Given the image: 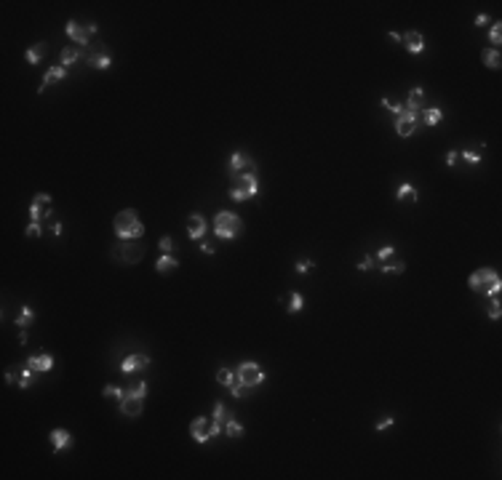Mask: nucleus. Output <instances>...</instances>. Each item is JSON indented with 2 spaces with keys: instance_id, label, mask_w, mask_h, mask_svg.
<instances>
[{
  "instance_id": "nucleus-1",
  "label": "nucleus",
  "mask_w": 502,
  "mask_h": 480,
  "mask_svg": "<svg viewBox=\"0 0 502 480\" xmlns=\"http://www.w3.org/2000/svg\"><path fill=\"white\" fill-rule=\"evenodd\" d=\"M112 227H115V235L120 240H136V238L145 235V224L139 222V214L134 208L120 211L115 216V222H112Z\"/></svg>"
},
{
  "instance_id": "nucleus-2",
  "label": "nucleus",
  "mask_w": 502,
  "mask_h": 480,
  "mask_svg": "<svg viewBox=\"0 0 502 480\" xmlns=\"http://www.w3.org/2000/svg\"><path fill=\"white\" fill-rule=\"evenodd\" d=\"M241 230H243V222H241L238 214L219 211V214L214 216V235L219 240H233L235 235H241Z\"/></svg>"
},
{
  "instance_id": "nucleus-3",
  "label": "nucleus",
  "mask_w": 502,
  "mask_h": 480,
  "mask_svg": "<svg viewBox=\"0 0 502 480\" xmlns=\"http://www.w3.org/2000/svg\"><path fill=\"white\" fill-rule=\"evenodd\" d=\"M259 192V182H257V174H238V179L230 184V197L235 203H243L249 197H257Z\"/></svg>"
},
{
  "instance_id": "nucleus-4",
  "label": "nucleus",
  "mask_w": 502,
  "mask_h": 480,
  "mask_svg": "<svg viewBox=\"0 0 502 480\" xmlns=\"http://www.w3.org/2000/svg\"><path fill=\"white\" fill-rule=\"evenodd\" d=\"M145 256V246L131 240H118V246H112V259L123 261V264H136V261Z\"/></svg>"
},
{
  "instance_id": "nucleus-5",
  "label": "nucleus",
  "mask_w": 502,
  "mask_h": 480,
  "mask_svg": "<svg viewBox=\"0 0 502 480\" xmlns=\"http://www.w3.org/2000/svg\"><path fill=\"white\" fill-rule=\"evenodd\" d=\"M238 382L241 384H246V387H259V384L264 382V371H262V365L259 363H254V360H243L241 365H238Z\"/></svg>"
},
{
  "instance_id": "nucleus-6",
  "label": "nucleus",
  "mask_w": 502,
  "mask_h": 480,
  "mask_svg": "<svg viewBox=\"0 0 502 480\" xmlns=\"http://www.w3.org/2000/svg\"><path fill=\"white\" fill-rule=\"evenodd\" d=\"M417 126H420V115H414V112H409V110H401V115L395 118V134H398L401 139H409L414 131H417Z\"/></svg>"
},
{
  "instance_id": "nucleus-7",
  "label": "nucleus",
  "mask_w": 502,
  "mask_h": 480,
  "mask_svg": "<svg viewBox=\"0 0 502 480\" xmlns=\"http://www.w3.org/2000/svg\"><path fill=\"white\" fill-rule=\"evenodd\" d=\"M227 168H230V174H235V176L238 174H257V163H254L246 152H233Z\"/></svg>"
},
{
  "instance_id": "nucleus-8",
  "label": "nucleus",
  "mask_w": 502,
  "mask_h": 480,
  "mask_svg": "<svg viewBox=\"0 0 502 480\" xmlns=\"http://www.w3.org/2000/svg\"><path fill=\"white\" fill-rule=\"evenodd\" d=\"M190 435L195 443H208L211 440V421H208L206 416H198L190 421Z\"/></svg>"
},
{
  "instance_id": "nucleus-9",
  "label": "nucleus",
  "mask_w": 502,
  "mask_h": 480,
  "mask_svg": "<svg viewBox=\"0 0 502 480\" xmlns=\"http://www.w3.org/2000/svg\"><path fill=\"white\" fill-rule=\"evenodd\" d=\"M64 32H67V35L72 37V40L80 45V48H86V45H88V40H91V32H88V27L78 24L75 19H70V22H67V27H64Z\"/></svg>"
},
{
  "instance_id": "nucleus-10",
  "label": "nucleus",
  "mask_w": 502,
  "mask_h": 480,
  "mask_svg": "<svg viewBox=\"0 0 502 480\" xmlns=\"http://www.w3.org/2000/svg\"><path fill=\"white\" fill-rule=\"evenodd\" d=\"M147 365H150V355L134 352V355H128L126 360L120 363V371H123V374H136V371H142V368H147Z\"/></svg>"
},
{
  "instance_id": "nucleus-11",
  "label": "nucleus",
  "mask_w": 502,
  "mask_h": 480,
  "mask_svg": "<svg viewBox=\"0 0 502 480\" xmlns=\"http://www.w3.org/2000/svg\"><path fill=\"white\" fill-rule=\"evenodd\" d=\"M491 278H497V270H491V267H481V270H476L473 275L468 278V286L473 288V291H481Z\"/></svg>"
},
{
  "instance_id": "nucleus-12",
  "label": "nucleus",
  "mask_w": 502,
  "mask_h": 480,
  "mask_svg": "<svg viewBox=\"0 0 502 480\" xmlns=\"http://www.w3.org/2000/svg\"><path fill=\"white\" fill-rule=\"evenodd\" d=\"M401 40H403V48L409 51V54H414V56H420L425 51V37H422V32H417V30L406 32Z\"/></svg>"
},
{
  "instance_id": "nucleus-13",
  "label": "nucleus",
  "mask_w": 502,
  "mask_h": 480,
  "mask_svg": "<svg viewBox=\"0 0 502 480\" xmlns=\"http://www.w3.org/2000/svg\"><path fill=\"white\" fill-rule=\"evenodd\" d=\"M187 235H190V240H201L206 235V219L201 214H190L187 216Z\"/></svg>"
},
{
  "instance_id": "nucleus-14",
  "label": "nucleus",
  "mask_w": 502,
  "mask_h": 480,
  "mask_svg": "<svg viewBox=\"0 0 502 480\" xmlns=\"http://www.w3.org/2000/svg\"><path fill=\"white\" fill-rule=\"evenodd\" d=\"M27 365L37 374H45V371H51L54 368V355H49V352H43V355H30L27 357Z\"/></svg>"
},
{
  "instance_id": "nucleus-15",
  "label": "nucleus",
  "mask_w": 502,
  "mask_h": 480,
  "mask_svg": "<svg viewBox=\"0 0 502 480\" xmlns=\"http://www.w3.org/2000/svg\"><path fill=\"white\" fill-rule=\"evenodd\" d=\"M120 411L126 413V416L136 419L139 413H142V398H136V395L126 392V395H123V400H120Z\"/></svg>"
},
{
  "instance_id": "nucleus-16",
  "label": "nucleus",
  "mask_w": 502,
  "mask_h": 480,
  "mask_svg": "<svg viewBox=\"0 0 502 480\" xmlns=\"http://www.w3.org/2000/svg\"><path fill=\"white\" fill-rule=\"evenodd\" d=\"M67 78V67H62V64H54V67L43 75V83H40V88H37V93H43L45 88L51 86V83H59V80H64Z\"/></svg>"
},
{
  "instance_id": "nucleus-17",
  "label": "nucleus",
  "mask_w": 502,
  "mask_h": 480,
  "mask_svg": "<svg viewBox=\"0 0 502 480\" xmlns=\"http://www.w3.org/2000/svg\"><path fill=\"white\" fill-rule=\"evenodd\" d=\"M422 101H425V91H422L420 86H417V88H412V91H409V99H406V104H403V107L417 115V112H422Z\"/></svg>"
},
{
  "instance_id": "nucleus-18",
  "label": "nucleus",
  "mask_w": 502,
  "mask_h": 480,
  "mask_svg": "<svg viewBox=\"0 0 502 480\" xmlns=\"http://www.w3.org/2000/svg\"><path fill=\"white\" fill-rule=\"evenodd\" d=\"M49 438H51V443H54V448H56V454H59V451H64V448L72 443V435H70L67 430H51Z\"/></svg>"
},
{
  "instance_id": "nucleus-19",
  "label": "nucleus",
  "mask_w": 502,
  "mask_h": 480,
  "mask_svg": "<svg viewBox=\"0 0 502 480\" xmlns=\"http://www.w3.org/2000/svg\"><path fill=\"white\" fill-rule=\"evenodd\" d=\"M222 432H224L227 438H241L243 435V424L230 413V416L224 419V424H222Z\"/></svg>"
},
{
  "instance_id": "nucleus-20",
  "label": "nucleus",
  "mask_w": 502,
  "mask_h": 480,
  "mask_svg": "<svg viewBox=\"0 0 502 480\" xmlns=\"http://www.w3.org/2000/svg\"><path fill=\"white\" fill-rule=\"evenodd\" d=\"M395 200H420V192H417V187L403 182L398 184V190H395Z\"/></svg>"
},
{
  "instance_id": "nucleus-21",
  "label": "nucleus",
  "mask_w": 502,
  "mask_h": 480,
  "mask_svg": "<svg viewBox=\"0 0 502 480\" xmlns=\"http://www.w3.org/2000/svg\"><path fill=\"white\" fill-rule=\"evenodd\" d=\"M481 62H484L489 70H499V64H502L499 48H484V54H481Z\"/></svg>"
},
{
  "instance_id": "nucleus-22",
  "label": "nucleus",
  "mask_w": 502,
  "mask_h": 480,
  "mask_svg": "<svg viewBox=\"0 0 502 480\" xmlns=\"http://www.w3.org/2000/svg\"><path fill=\"white\" fill-rule=\"evenodd\" d=\"M377 270H380V272H385V275H393V272H403V270H406V261H401V259L377 261Z\"/></svg>"
},
{
  "instance_id": "nucleus-23",
  "label": "nucleus",
  "mask_w": 502,
  "mask_h": 480,
  "mask_svg": "<svg viewBox=\"0 0 502 480\" xmlns=\"http://www.w3.org/2000/svg\"><path fill=\"white\" fill-rule=\"evenodd\" d=\"M86 62L91 64L94 70H110V64H112V59L104 51H99V54H91V56H86Z\"/></svg>"
},
{
  "instance_id": "nucleus-24",
  "label": "nucleus",
  "mask_w": 502,
  "mask_h": 480,
  "mask_svg": "<svg viewBox=\"0 0 502 480\" xmlns=\"http://www.w3.org/2000/svg\"><path fill=\"white\" fill-rule=\"evenodd\" d=\"M422 120H425V126H438L441 120H443V110L441 107H428V110H422Z\"/></svg>"
},
{
  "instance_id": "nucleus-25",
  "label": "nucleus",
  "mask_w": 502,
  "mask_h": 480,
  "mask_svg": "<svg viewBox=\"0 0 502 480\" xmlns=\"http://www.w3.org/2000/svg\"><path fill=\"white\" fill-rule=\"evenodd\" d=\"M176 267H179V259L171 256V253H163V256L155 261V270H158V272H171V270H176Z\"/></svg>"
},
{
  "instance_id": "nucleus-26",
  "label": "nucleus",
  "mask_w": 502,
  "mask_h": 480,
  "mask_svg": "<svg viewBox=\"0 0 502 480\" xmlns=\"http://www.w3.org/2000/svg\"><path fill=\"white\" fill-rule=\"evenodd\" d=\"M80 56H86L83 48H62V67H70V64H75Z\"/></svg>"
},
{
  "instance_id": "nucleus-27",
  "label": "nucleus",
  "mask_w": 502,
  "mask_h": 480,
  "mask_svg": "<svg viewBox=\"0 0 502 480\" xmlns=\"http://www.w3.org/2000/svg\"><path fill=\"white\" fill-rule=\"evenodd\" d=\"M216 382H219L222 387H230V384L238 382V374H235L233 368H219L216 371Z\"/></svg>"
},
{
  "instance_id": "nucleus-28",
  "label": "nucleus",
  "mask_w": 502,
  "mask_h": 480,
  "mask_svg": "<svg viewBox=\"0 0 502 480\" xmlns=\"http://www.w3.org/2000/svg\"><path fill=\"white\" fill-rule=\"evenodd\" d=\"M43 56H45V43H37V45H30V48H27V62L30 64H40Z\"/></svg>"
},
{
  "instance_id": "nucleus-29",
  "label": "nucleus",
  "mask_w": 502,
  "mask_h": 480,
  "mask_svg": "<svg viewBox=\"0 0 502 480\" xmlns=\"http://www.w3.org/2000/svg\"><path fill=\"white\" fill-rule=\"evenodd\" d=\"M35 320V309L30 307V304H24L22 307V312H19V317H16V328H27Z\"/></svg>"
},
{
  "instance_id": "nucleus-30",
  "label": "nucleus",
  "mask_w": 502,
  "mask_h": 480,
  "mask_svg": "<svg viewBox=\"0 0 502 480\" xmlns=\"http://www.w3.org/2000/svg\"><path fill=\"white\" fill-rule=\"evenodd\" d=\"M302 307H305V299H302V294L291 291V294H289V304H286V309H289L291 315H294V312H302Z\"/></svg>"
},
{
  "instance_id": "nucleus-31",
  "label": "nucleus",
  "mask_w": 502,
  "mask_h": 480,
  "mask_svg": "<svg viewBox=\"0 0 502 480\" xmlns=\"http://www.w3.org/2000/svg\"><path fill=\"white\" fill-rule=\"evenodd\" d=\"M32 379H35V371L27 365V368H19V390H27L32 384Z\"/></svg>"
},
{
  "instance_id": "nucleus-32",
  "label": "nucleus",
  "mask_w": 502,
  "mask_h": 480,
  "mask_svg": "<svg viewBox=\"0 0 502 480\" xmlns=\"http://www.w3.org/2000/svg\"><path fill=\"white\" fill-rule=\"evenodd\" d=\"M499 291H502V280H499V275H497V278H491L489 283L481 288V294H484V296H497Z\"/></svg>"
},
{
  "instance_id": "nucleus-33",
  "label": "nucleus",
  "mask_w": 502,
  "mask_h": 480,
  "mask_svg": "<svg viewBox=\"0 0 502 480\" xmlns=\"http://www.w3.org/2000/svg\"><path fill=\"white\" fill-rule=\"evenodd\" d=\"M227 416H230L227 406H224L222 400H216V403H214V411H211V419H216V421H222V424H224V419H227Z\"/></svg>"
},
{
  "instance_id": "nucleus-34",
  "label": "nucleus",
  "mask_w": 502,
  "mask_h": 480,
  "mask_svg": "<svg viewBox=\"0 0 502 480\" xmlns=\"http://www.w3.org/2000/svg\"><path fill=\"white\" fill-rule=\"evenodd\" d=\"M227 390H230V395H233V398H238V400H243L246 395H251V387H246V384H241V382L230 384Z\"/></svg>"
},
{
  "instance_id": "nucleus-35",
  "label": "nucleus",
  "mask_w": 502,
  "mask_h": 480,
  "mask_svg": "<svg viewBox=\"0 0 502 480\" xmlns=\"http://www.w3.org/2000/svg\"><path fill=\"white\" fill-rule=\"evenodd\" d=\"M30 219H32L35 224H40V222L45 219V211H43V203H37V200H32V205H30Z\"/></svg>"
},
{
  "instance_id": "nucleus-36",
  "label": "nucleus",
  "mask_w": 502,
  "mask_h": 480,
  "mask_svg": "<svg viewBox=\"0 0 502 480\" xmlns=\"http://www.w3.org/2000/svg\"><path fill=\"white\" fill-rule=\"evenodd\" d=\"M102 395H104V398H118V400H123V395H126V390H123V387H118V384H107V387L102 390Z\"/></svg>"
},
{
  "instance_id": "nucleus-37",
  "label": "nucleus",
  "mask_w": 502,
  "mask_h": 480,
  "mask_svg": "<svg viewBox=\"0 0 502 480\" xmlns=\"http://www.w3.org/2000/svg\"><path fill=\"white\" fill-rule=\"evenodd\" d=\"M393 256H395V246H382L380 251L374 253L377 261H387V259H393Z\"/></svg>"
},
{
  "instance_id": "nucleus-38",
  "label": "nucleus",
  "mask_w": 502,
  "mask_h": 480,
  "mask_svg": "<svg viewBox=\"0 0 502 480\" xmlns=\"http://www.w3.org/2000/svg\"><path fill=\"white\" fill-rule=\"evenodd\" d=\"M460 157L465 160V163H470V166H478L481 160H484V157H481V155L476 152V149H465V152H460Z\"/></svg>"
},
{
  "instance_id": "nucleus-39",
  "label": "nucleus",
  "mask_w": 502,
  "mask_h": 480,
  "mask_svg": "<svg viewBox=\"0 0 502 480\" xmlns=\"http://www.w3.org/2000/svg\"><path fill=\"white\" fill-rule=\"evenodd\" d=\"M358 270L361 272H366V270H377V259H374V253H366V256L358 261Z\"/></svg>"
},
{
  "instance_id": "nucleus-40",
  "label": "nucleus",
  "mask_w": 502,
  "mask_h": 480,
  "mask_svg": "<svg viewBox=\"0 0 502 480\" xmlns=\"http://www.w3.org/2000/svg\"><path fill=\"white\" fill-rule=\"evenodd\" d=\"M310 270H315V261L312 259H299L294 264V272H299V275H305V272H310Z\"/></svg>"
},
{
  "instance_id": "nucleus-41",
  "label": "nucleus",
  "mask_w": 502,
  "mask_h": 480,
  "mask_svg": "<svg viewBox=\"0 0 502 480\" xmlns=\"http://www.w3.org/2000/svg\"><path fill=\"white\" fill-rule=\"evenodd\" d=\"M489 40H491V45H499V40H502V24H499V22L491 24V30H489Z\"/></svg>"
},
{
  "instance_id": "nucleus-42",
  "label": "nucleus",
  "mask_w": 502,
  "mask_h": 480,
  "mask_svg": "<svg viewBox=\"0 0 502 480\" xmlns=\"http://www.w3.org/2000/svg\"><path fill=\"white\" fill-rule=\"evenodd\" d=\"M128 392H131V395H136V398H142V400H145V398H147V382H136V384H134V387H131Z\"/></svg>"
},
{
  "instance_id": "nucleus-43",
  "label": "nucleus",
  "mask_w": 502,
  "mask_h": 480,
  "mask_svg": "<svg viewBox=\"0 0 502 480\" xmlns=\"http://www.w3.org/2000/svg\"><path fill=\"white\" fill-rule=\"evenodd\" d=\"M158 248L163 251V253H171V251H174V240L168 238V235H163V238L158 240Z\"/></svg>"
},
{
  "instance_id": "nucleus-44",
  "label": "nucleus",
  "mask_w": 502,
  "mask_h": 480,
  "mask_svg": "<svg viewBox=\"0 0 502 480\" xmlns=\"http://www.w3.org/2000/svg\"><path fill=\"white\" fill-rule=\"evenodd\" d=\"M382 107H387V110H390V112H395V118H398L401 115V110H403V104H398V101H393V99H382Z\"/></svg>"
},
{
  "instance_id": "nucleus-45",
  "label": "nucleus",
  "mask_w": 502,
  "mask_h": 480,
  "mask_svg": "<svg viewBox=\"0 0 502 480\" xmlns=\"http://www.w3.org/2000/svg\"><path fill=\"white\" fill-rule=\"evenodd\" d=\"M499 315H502V307H499V302L494 296H491V304H489V317L491 320H499Z\"/></svg>"
},
{
  "instance_id": "nucleus-46",
  "label": "nucleus",
  "mask_w": 502,
  "mask_h": 480,
  "mask_svg": "<svg viewBox=\"0 0 502 480\" xmlns=\"http://www.w3.org/2000/svg\"><path fill=\"white\" fill-rule=\"evenodd\" d=\"M24 235H27V238H40V235H43V227H40V224H35V222H30V227L24 230Z\"/></svg>"
},
{
  "instance_id": "nucleus-47",
  "label": "nucleus",
  "mask_w": 502,
  "mask_h": 480,
  "mask_svg": "<svg viewBox=\"0 0 502 480\" xmlns=\"http://www.w3.org/2000/svg\"><path fill=\"white\" fill-rule=\"evenodd\" d=\"M393 424H395V419H393V416H385L382 421H377V424H374V430H377V432H385V430H390Z\"/></svg>"
},
{
  "instance_id": "nucleus-48",
  "label": "nucleus",
  "mask_w": 502,
  "mask_h": 480,
  "mask_svg": "<svg viewBox=\"0 0 502 480\" xmlns=\"http://www.w3.org/2000/svg\"><path fill=\"white\" fill-rule=\"evenodd\" d=\"M457 160H460V152H457V149H449V152H446V166H454Z\"/></svg>"
},
{
  "instance_id": "nucleus-49",
  "label": "nucleus",
  "mask_w": 502,
  "mask_h": 480,
  "mask_svg": "<svg viewBox=\"0 0 502 480\" xmlns=\"http://www.w3.org/2000/svg\"><path fill=\"white\" fill-rule=\"evenodd\" d=\"M216 435H222V421L211 419V438H216Z\"/></svg>"
},
{
  "instance_id": "nucleus-50",
  "label": "nucleus",
  "mask_w": 502,
  "mask_h": 480,
  "mask_svg": "<svg viewBox=\"0 0 502 480\" xmlns=\"http://www.w3.org/2000/svg\"><path fill=\"white\" fill-rule=\"evenodd\" d=\"M35 200H37V203H43V205H49V203H51V195H49V192H37V195H35Z\"/></svg>"
},
{
  "instance_id": "nucleus-51",
  "label": "nucleus",
  "mask_w": 502,
  "mask_h": 480,
  "mask_svg": "<svg viewBox=\"0 0 502 480\" xmlns=\"http://www.w3.org/2000/svg\"><path fill=\"white\" fill-rule=\"evenodd\" d=\"M484 24H489V16H486V14L476 16V27H484Z\"/></svg>"
},
{
  "instance_id": "nucleus-52",
  "label": "nucleus",
  "mask_w": 502,
  "mask_h": 480,
  "mask_svg": "<svg viewBox=\"0 0 502 480\" xmlns=\"http://www.w3.org/2000/svg\"><path fill=\"white\" fill-rule=\"evenodd\" d=\"M51 232L54 235H62V222H51Z\"/></svg>"
},
{
  "instance_id": "nucleus-53",
  "label": "nucleus",
  "mask_w": 502,
  "mask_h": 480,
  "mask_svg": "<svg viewBox=\"0 0 502 480\" xmlns=\"http://www.w3.org/2000/svg\"><path fill=\"white\" fill-rule=\"evenodd\" d=\"M201 251H203V253H214V246H208V243H201Z\"/></svg>"
},
{
  "instance_id": "nucleus-54",
  "label": "nucleus",
  "mask_w": 502,
  "mask_h": 480,
  "mask_svg": "<svg viewBox=\"0 0 502 480\" xmlns=\"http://www.w3.org/2000/svg\"><path fill=\"white\" fill-rule=\"evenodd\" d=\"M14 379H16L14 371H6V382H8V384H14Z\"/></svg>"
}]
</instances>
